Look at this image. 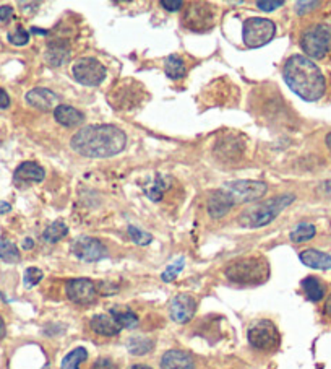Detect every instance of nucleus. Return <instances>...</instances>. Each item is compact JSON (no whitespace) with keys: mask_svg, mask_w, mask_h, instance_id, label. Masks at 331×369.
Returning a JSON list of instances; mask_svg holds the SVG:
<instances>
[{"mask_svg":"<svg viewBox=\"0 0 331 369\" xmlns=\"http://www.w3.org/2000/svg\"><path fill=\"white\" fill-rule=\"evenodd\" d=\"M70 146L87 158H111L124 151L127 135L116 126H88L72 137Z\"/></svg>","mask_w":331,"mask_h":369,"instance_id":"f257e3e1","label":"nucleus"},{"mask_svg":"<svg viewBox=\"0 0 331 369\" xmlns=\"http://www.w3.org/2000/svg\"><path fill=\"white\" fill-rule=\"evenodd\" d=\"M283 77L292 92L305 101H319L325 94L326 82L321 70L304 55H292L285 64Z\"/></svg>","mask_w":331,"mask_h":369,"instance_id":"f03ea898","label":"nucleus"},{"mask_svg":"<svg viewBox=\"0 0 331 369\" xmlns=\"http://www.w3.org/2000/svg\"><path fill=\"white\" fill-rule=\"evenodd\" d=\"M294 200L296 197L292 194H283V196H276L263 203L249 207L247 210L240 214L239 225H242L244 228H262V226H267L276 220V216Z\"/></svg>","mask_w":331,"mask_h":369,"instance_id":"7ed1b4c3","label":"nucleus"},{"mask_svg":"<svg viewBox=\"0 0 331 369\" xmlns=\"http://www.w3.org/2000/svg\"><path fill=\"white\" fill-rule=\"evenodd\" d=\"M224 273L228 280L238 285H262L269 278V264L262 255L244 257L231 262Z\"/></svg>","mask_w":331,"mask_h":369,"instance_id":"20e7f679","label":"nucleus"},{"mask_svg":"<svg viewBox=\"0 0 331 369\" xmlns=\"http://www.w3.org/2000/svg\"><path fill=\"white\" fill-rule=\"evenodd\" d=\"M301 47L309 58L323 59L331 51V26H310L301 37Z\"/></svg>","mask_w":331,"mask_h":369,"instance_id":"39448f33","label":"nucleus"},{"mask_svg":"<svg viewBox=\"0 0 331 369\" xmlns=\"http://www.w3.org/2000/svg\"><path fill=\"white\" fill-rule=\"evenodd\" d=\"M247 337L250 345L260 350V352H274L281 343V337L276 325L268 319L257 320V323L250 325Z\"/></svg>","mask_w":331,"mask_h":369,"instance_id":"423d86ee","label":"nucleus"},{"mask_svg":"<svg viewBox=\"0 0 331 369\" xmlns=\"http://www.w3.org/2000/svg\"><path fill=\"white\" fill-rule=\"evenodd\" d=\"M276 26L268 18H247L242 26V40L247 47H262L274 37Z\"/></svg>","mask_w":331,"mask_h":369,"instance_id":"0eeeda50","label":"nucleus"},{"mask_svg":"<svg viewBox=\"0 0 331 369\" xmlns=\"http://www.w3.org/2000/svg\"><path fill=\"white\" fill-rule=\"evenodd\" d=\"M217 12L216 8L210 6V3H188L186 10H184V25H186L188 30L202 33L213 28V25L216 23Z\"/></svg>","mask_w":331,"mask_h":369,"instance_id":"6e6552de","label":"nucleus"},{"mask_svg":"<svg viewBox=\"0 0 331 369\" xmlns=\"http://www.w3.org/2000/svg\"><path fill=\"white\" fill-rule=\"evenodd\" d=\"M143 87L134 80H125L120 85H117L116 89L111 93V104L119 111H132L140 106L143 99Z\"/></svg>","mask_w":331,"mask_h":369,"instance_id":"1a4fd4ad","label":"nucleus"},{"mask_svg":"<svg viewBox=\"0 0 331 369\" xmlns=\"http://www.w3.org/2000/svg\"><path fill=\"white\" fill-rule=\"evenodd\" d=\"M107 70L98 59L82 58L73 64L72 75L78 83L84 87H98L106 78Z\"/></svg>","mask_w":331,"mask_h":369,"instance_id":"9d476101","label":"nucleus"},{"mask_svg":"<svg viewBox=\"0 0 331 369\" xmlns=\"http://www.w3.org/2000/svg\"><path fill=\"white\" fill-rule=\"evenodd\" d=\"M224 191L231 194L235 203H242L262 198L267 194L268 186L262 181H233L226 182Z\"/></svg>","mask_w":331,"mask_h":369,"instance_id":"9b49d317","label":"nucleus"},{"mask_svg":"<svg viewBox=\"0 0 331 369\" xmlns=\"http://www.w3.org/2000/svg\"><path fill=\"white\" fill-rule=\"evenodd\" d=\"M65 295L75 304L88 306L96 301L98 290L96 285L88 278H75V280H70L65 285Z\"/></svg>","mask_w":331,"mask_h":369,"instance_id":"f8f14e48","label":"nucleus"},{"mask_svg":"<svg viewBox=\"0 0 331 369\" xmlns=\"http://www.w3.org/2000/svg\"><path fill=\"white\" fill-rule=\"evenodd\" d=\"M72 252L84 262H96L107 255V249L101 241L89 236H82L72 244Z\"/></svg>","mask_w":331,"mask_h":369,"instance_id":"ddd939ff","label":"nucleus"},{"mask_svg":"<svg viewBox=\"0 0 331 369\" xmlns=\"http://www.w3.org/2000/svg\"><path fill=\"white\" fill-rule=\"evenodd\" d=\"M197 311V301L195 298H192L190 295H177L171 301V306H169V314H171V319L177 324H187L188 320H192L193 316H195Z\"/></svg>","mask_w":331,"mask_h":369,"instance_id":"4468645a","label":"nucleus"},{"mask_svg":"<svg viewBox=\"0 0 331 369\" xmlns=\"http://www.w3.org/2000/svg\"><path fill=\"white\" fill-rule=\"evenodd\" d=\"M216 156H220L223 162H238L242 158L245 145L240 139L235 137H223L216 144Z\"/></svg>","mask_w":331,"mask_h":369,"instance_id":"2eb2a0df","label":"nucleus"},{"mask_svg":"<svg viewBox=\"0 0 331 369\" xmlns=\"http://www.w3.org/2000/svg\"><path fill=\"white\" fill-rule=\"evenodd\" d=\"M235 205L234 198L231 197L229 192H226L224 189L221 191H215L208 198V214L213 218H223L224 215L229 214V210Z\"/></svg>","mask_w":331,"mask_h":369,"instance_id":"dca6fc26","label":"nucleus"},{"mask_svg":"<svg viewBox=\"0 0 331 369\" xmlns=\"http://www.w3.org/2000/svg\"><path fill=\"white\" fill-rule=\"evenodd\" d=\"M26 103L37 111H51L59 101V96L47 88H35L26 93Z\"/></svg>","mask_w":331,"mask_h":369,"instance_id":"f3484780","label":"nucleus"},{"mask_svg":"<svg viewBox=\"0 0 331 369\" xmlns=\"http://www.w3.org/2000/svg\"><path fill=\"white\" fill-rule=\"evenodd\" d=\"M70 44L65 40H54L47 44L46 62L51 67H60L70 59Z\"/></svg>","mask_w":331,"mask_h":369,"instance_id":"a211bd4d","label":"nucleus"},{"mask_svg":"<svg viewBox=\"0 0 331 369\" xmlns=\"http://www.w3.org/2000/svg\"><path fill=\"white\" fill-rule=\"evenodd\" d=\"M161 369H195L193 359L181 350H169L161 358Z\"/></svg>","mask_w":331,"mask_h":369,"instance_id":"6ab92c4d","label":"nucleus"},{"mask_svg":"<svg viewBox=\"0 0 331 369\" xmlns=\"http://www.w3.org/2000/svg\"><path fill=\"white\" fill-rule=\"evenodd\" d=\"M89 327L94 334L102 335V337H116L120 334V325L112 319V316L96 314L89 323Z\"/></svg>","mask_w":331,"mask_h":369,"instance_id":"aec40b11","label":"nucleus"},{"mask_svg":"<svg viewBox=\"0 0 331 369\" xmlns=\"http://www.w3.org/2000/svg\"><path fill=\"white\" fill-rule=\"evenodd\" d=\"M299 259L304 266L316 268V271H328V268H331V255L321 252V250L305 249L301 252Z\"/></svg>","mask_w":331,"mask_h":369,"instance_id":"412c9836","label":"nucleus"},{"mask_svg":"<svg viewBox=\"0 0 331 369\" xmlns=\"http://www.w3.org/2000/svg\"><path fill=\"white\" fill-rule=\"evenodd\" d=\"M44 168L33 162L21 163L15 171V182H41L44 181Z\"/></svg>","mask_w":331,"mask_h":369,"instance_id":"4be33fe9","label":"nucleus"},{"mask_svg":"<svg viewBox=\"0 0 331 369\" xmlns=\"http://www.w3.org/2000/svg\"><path fill=\"white\" fill-rule=\"evenodd\" d=\"M54 117L59 124L65 127H75L84 121V116L82 112L72 106H67V104H60V106L55 108Z\"/></svg>","mask_w":331,"mask_h":369,"instance_id":"5701e85b","label":"nucleus"},{"mask_svg":"<svg viewBox=\"0 0 331 369\" xmlns=\"http://www.w3.org/2000/svg\"><path fill=\"white\" fill-rule=\"evenodd\" d=\"M301 286H302V290H304L307 300L309 301L319 302V301L323 300L325 286H323V283L319 280V278L305 277L304 280L301 282Z\"/></svg>","mask_w":331,"mask_h":369,"instance_id":"b1692460","label":"nucleus"},{"mask_svg":"<svg viewBox=\"0 0 331 369\" xmlns=\"http://www.w3.org/2000/svg\"><path fill=\"white\" fill-rule=\"evenodd\" d=\"M112 319L120 325V329H134L138 325V316L134 311L127 309V307H112L111 309Z\"/></svg>","mask_w":331,"mask_h":369,"instance_id":"393cba45","label":"nucleus"},{"mask_svg":"<svg viewBox=\"0 0 331 369\" xmlns=\"http://www.w3.org/2000/svg\"><path fill=\"white\" fill-rule=\"evenodd\" d=\"M164 72L171 80H181L186 77L187 67H186V64H184V60L179 58L177 54H171L168 59H166Z\"/></svg>","mask_w":331,"mask_h":369,"instance_id":"a878e982","label":"nucleus"},{"mask_svg":"<svg viewBox=\"0 0 331 369\" xmlns=\"http://www.w3.org/2000/svg\"><path fill=\"white\" fill-rule=\"evenodd\" d=\"M69 234V228H67V225L64 223V221H54V223L47 226V228L44 230V233H42V239L46 241V243H51V244H54V243H59L60 239L65 238V236Z\"/></svg>","mask_w":331,"mask_h":369,"instance_id":"bb28decb","label":"nucleus"},{"mask_svg":"<svg viewBox=\"0 0 331 369\" xmlns=\"http://www.w3.org/2000/svg\"><path fill=\"white\" fill-rule=\"evenodd\" d=\"M0 259L7 264H17L20 260V250L10 239L0 238Z\"/></svg>","mask_w":331,"mask_h":369,"instance_id":"cd10ccee","label":"nucleus"},{"mask_svg":"<svg viewBox=\"0 0 331 369\" xmlns=\"http://www.w3.org/2000/svg\"><path fill=\"white\" fill-rule=\"evenodd\" d=\"M88 359V352L83 347H78L70 352L67 357L62 359L60 369H80V364Z\"/></svg>","mask_w":331,"mask_h":369,"instance_id":"c85d7f7f","label":"nucleus"},{"mask_svg":"<svg viewBox=\"0 0 331 369\" xmlns=\"http://www.w3.org/2000/svg\"><path fill=\"white\" fill-rule=\"evenodd\" d=\"M316 230L314 225L310 223H299L294 230L291 231V241L292 243H305V241L312 239L315 236Z\"/></svg>","mask_w":331,"mask_h":369,"instance_id":"c756f323","label":"nucleus"},{"mask_svg":"<svg viewBox=\"0 0 331 369\" xmlns=\"http://www.w3.org/2000/svg\"><path fill=\"white\" fill-rule=\"evenodd\" d=\"M127 350L135 357H141V354L150 353L153 350V342L145 337H134L127 343Z\"/></svg>","mask_w":331,"mask_h":369,"instance_id":"7c9ffc66","label":"nucleus"},{"mask_svg":"<svg viewBox=\"0 0 331 369\" xmlns=\"http://www.w3.org/2000/svg\"><path fill=\"white\" fill-rule=\"evenodd\" d=\"M42 277H44L42 271H39V268H36V267H30V268H26L25 277H23V282H25L26 288H33L42 280Z\"/></svg>","mask_w":331,"mask_h":369,"instance_id":"2f4dec72","label":"nucleus"},{"mask_svg":"<svg viewBox=\"0 0 331 369\" xmlns=\"http://www.w3.org/2000/svg\"><path fill=\"white\" fill-rule=\"evenodd\" d=\"M166 191V182L161 178H156V182L153 184V187L146 189V196H148L150 200L159 202L163 198V194Z\"/></svg>","mask_w":331,"mask_h":369,"instance_id":"473e14b6","label":"nucleus"},{"mask_svg":"<svg viewBox=\"0 0 331 369\" xmlns=\"http://www.w3.org/2000/svg\"><path fill=\"white\" fill-rule=\"evenodd\" d=\"M129 234H130V238L134 239V243L140 244V246H146L153 241V236H151L150 233H145V231L135 228V226H132V225L129 226Z\"/></svg>","mask_w":331,"mask_h":369,"instance_id":"72a5a7b5","label":"nucleus"},{"mask_svg":"<svg viewBox=\"0 0 331 369\" xmlns=\"http://www.w3.org/2000/svg\"><path fill=\"white\" fill-rule=\"evenodd\" d=\"M184 264H186V260L181 259V260H177V262H174L171 264V266H169L168 268H166V272L163 273V280L164 282H172V280H176V277L179 275V273L182 272V268H184Z\"/></svg>","mask_w":331,"mask_h":369,"instance_id":"f704fd0d","label":"nucleus"},{"mask_svg":"<svg viewBox=\"0 0 331 369\" xmlns=\"http://www.w3.org/2000/svg\"><path fill=\"white\" fill-rule=\"evenodd\" d=\"M8 41L15 46H25L28 44V41H30V33H28L26 30H23L21 26H18L15 31L8 35Z\"/></svg>","mask_w":331,"mask_h":369,"instance_id":"c9c22d12","label":"nucleus"},{"mask_svg":"<svg viewBox=\"0 0 331 369\" xmlns=\"http://www.w3.org/2000/svg\"><path fill=\"white\" fill-rule=\"evenodd\" d=\"M283 3H285L283 0H260V2H257V7L263 12H273L283 7Z\"/></svg>","mask_w":331,"mask_h":369,"instance_id":"e433bc0d","label":"nucleus"},{"mask_svg":"<svg viewBox=\"0 0 331 369\" xmlns=\"http://www.w3.org/2000/svg\"><path fill=\"white\" fill-rule=\"evenodd\" d=\"M319 2H297L296 3V13L297 15H305L307 12H312L315 7H319Z\"/></svg>","mask_w":331,"mask_h":369,"instance_id":"4c0bfd02","label":"nucleus"},{"mask_svg":"<svg viewBox=\"0 0 331 369\" xmlns=\"http://www.w3.org/2000/svg\"><path fill=\"white\" fill-rule=\"evenodd\" d=\"M91 369H117V366H116V363L111 361L109 358H99L94 361Z\"/></svg>","mask_w":331,"mask_h":369,"instance_id":"58836bf2","label":"nucleus"},{"mask_svg":"<svg viewBox=\"0 0 331 369\" xmlns=\"http://www.w3.org/2000/svg\"><path fill=\"white\" fill-rule=\"evenodd\" d=\"M161 6L169 12H177L184 3L181 2V0H161Z\"/></svg>","mask_w":331,"mask_h":369,"instance_id":"ea45409f","label":"nucleus"},{"mask_svg":"<svg viewBox=\"0 0 331 369\" xmlns=\"http://www.w3.org/2000/svg\"><path fill=\"white\" fill-rule=\"evenodd\" d=\"M13 17V8L10 6L0 7V22L7 23Z\"/></svg>","mask_w":331,"mask_h":369,"instance_id":"a19ab883","label":"nucleus"},{"mask_svg":"<svg viewBox=\"0 0 331 369\" xmlns=\"http://www.w3.org/2000/svg\"><path fill=\"white\" fill-rule=\"evenodd\" d=\"M8 106H10V96H8L6 89L0 88V110H6Z\"/></svg>","mask_w":331,"mask_h":369,"instance_id":"79ce46f5","label":"nucleus"},{"mask_svg":"<svg viewBox=\"0 0 331 369\" xmlns=\"http://www.w3.org/2000/svg\"><path fill=\"white\" fill-rule=\"evenodd\" d=\"M12 210V205L8 202H0V215L8 214Z\"/></svg>","mask_w":331,"mask_h":369,"instance_id":"37998d69","label":"nucleus"},{"mask_svg":"<svg viewBox=\"0 0 331 369\" xmlns=\"http://www.w3.org/2000/svg\"><path fill=\"white\" fill-rule=\"evenodd\" d=\"M325 314L331 319V295L328 296V300H326L325 302Z\"/></svg>","mask_w":331,"mask_h":369,"instance_id":"c03bdc74","label":"nucleus"},{"mask_svg":"<svg viewBox=\"0 0 331 369\" xmlns=\"http://www.w3.org/2000/svg\"><path fill=\"white\" fill-rule=\"evenodd\" d=\"M7 334V329H6V323H3V319L0 318V340H2L3 337H6Z\"/></svg>","mask_w":331,"mask_h":369,"instance_id":"a18cd8bd","label":"nucleus"},{"mask_svg":"<svg viewBox=\"0 0 331 369\" xmlns=\"http://www.w3.org/2000/svg\"><path fill=\"white\" fill-rule=\"evenodd\" d=\"M33 246H35V243H33V239L26 238L25 243H23V249H33Z\"/></svg>","mask_w":331,"mask_h":369,"instance_id":"49530a36","label":"nucleus"},{"mask_svg":"<svg viewBox=\"0 0 331 369\" xmlns=\"http://www.w3.org/2000/svg\"><path fill=\"white\" fill-rule=\"evenodd\" d=\"M129 369H153V368L146 366V364H134V366H130Z\"/></svg>","mask_w":331,"mask_h":369,"instance_id":"de8ad7c7","label":"nucleus"},{"mask_svg":"<svg viewBox=\"0 0 331 369\" xmlns=\"http://www.w3.org/2000/svg\"><path fill=\"white\" fill-rule=\"evenodd\" d=\"M326 146L331 150V134L326 135Z\"/></svg>","mask_w":331,"mask_h":369,"instance_id":"09e8293b","label":"nucleus"},{"mask_svg":"<svg viewBox=\"0 0 331 369\" xmlns=\"http://www.w3.org/2000/svg\"><path fill=\"white\" fill-rule=\"evenodd\" d=\"M42 369H49V366H44V368H42Z\"/></svg>","mask_w":331,"mask_h":369,"instance_id":"8fccbe9b","label":"nucleus"}]
</instances>
